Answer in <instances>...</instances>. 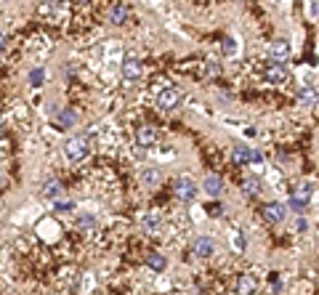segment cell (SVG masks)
I'll return each mask as SVG.
<instances>
[{
	"instance_id": "obj_1",
	"label": "cell",
	"mask_w": 319,
	"mask_h": 295,
	"mask_svg": "<svg viewBox=\"0 0 319 295\" xmlns=\"http://www.w3.org/2000/svg\"><path fill=\"white\" fill-rule=\"evenodd\" d=\"M88 152H91V146H88V136H69V138L64 141V157H67L69 162H80V160H85V157H88Z\"/></svg>"
},
{
	"instance_id": "obj_2",
	"label": "cell",
	"mask_w": 319,
	"mask_h": 295,
	"mask_svg": "<svg viewBox=\"0 0 319 295\" xmlns=\"http://www.w3.org/2000/svg\"><path fill=\"white\" fill-rule=\"evenodd\" d=\"M311 197H314V184H311V181H309V184H301V189L290 197V208L295 210V213H303V210L309 208Z\"/></svg>"
},
{
	"instance_id": "obj_3",
	"label": "cell",
	"mask_w": 319,
	"mask_h": 295,
	"mask_svg": "<svg viewBox=\"0 0 319 295\" xmlns=\"http://www.w3.org/2000/svg\"><path fill=\"white\" fill-rule=\"evenodd\" d=\"M261 216H264L266 223L277 226V223H282V221L287 218V208L282 205V202H266V205L261 208Z\"/></svg>"
},
{
	"instance_id": "obj_4",
	"label": "cell",
	"mask_w": 319,
	"mask_h": 295,
	"mask_svg": "<svg viewBox=\"0 0 319 295\" xmlns=\"http://www.w3.org/2000/svg\"><path fill=\"white\" fill-rule=\"evenodd\" d=\"M197 194H199V186L192 181V179H179L176 181V197L181 199V202H192V199H197Z\"/></svg>"
},
{
	"instance_id": "obj_5",
	"label": "cell",
	"mask_w": 319,
	"mask_h": 295,
	"mask_svg": "<svg viewBox=\"0 0 319 295\" xmlns=\"http://www.w3.org/2000/svg\"><path fill=\"white\" fill-rule=\"evenodd\" d=\"M264 77H266V82H271V85H282V82H287V80H290V69H287L285 64L274 62V64H269V67H266Z\"/></svg>"
},
{
	"instance_id": "obj_6",
	"label": "cell",
	"mask_w": 319,
	"mask_h": 295,
	"mask_svg": "<svg viewBox=\"0 0 319 295\" xmlns=\"http://www.w3.org/2000/svg\"><path fill=\"white\" fill-rule=\"evenodd\" d=\"M179 101H181V93L176 88H165V91L157 93V109H162V112L176 109V107H179Z\"/></svg>"
},
{
	"instance_id": "obj_7",
	"label": "cell",
	"mask_w": 319,
	"mask_h": 295,
	"mask_svg": "<svg viewBox=\"0 0 319 295\" xmlns=\"http://www.w3.org/2000/svg\"><path fill=\"white\" fill-rule=\"evenodd\" d=\"M157 128L155 125H141L138 131H136V144L141 146V149H147V146H155L157 144Z\"/></svg>"
},
{
	"instance_id": "obj_8",
	"label": "cell",
	"mask_w": 319,
	"mask_h": 295,
	"mask_svg": "<svg viewBox=\"0 0 319 295\" xmlns=\"http://www.w3.org/2000/svg\"><path fill=\"white\" fill-rule=\"evenodd\" d=\"M141 72H144V67H141V62L138 58H125L123 62V80L131 85V82H138V77H141Z\"/></svg>"
},
{
	"instance_id": "obj_9",
	"label": "cell",
	"mask_w": 319,
	"mask_h": 295,
	"mask_svg": "<svg viewBox=\"0 0 319 295\" xmlns=\"http://www.w3.org/2000/svg\"><path fill=\"white\" fill-rule=\"evenodd\" d=\"M269 56L274 58V62H287V56H290V43L282 40V38H277L274 43L269 45Z\"/></svg>"
},
{
	"instance_id": "obj_10",
	"label": "cell",
	"mask_w": 319,
	"mask_h": 295,
	"mask_svg": "<svg viewBox=\"0 0 319 295\" xmlns=\"http://www.w3.org/2000/svg\"><path fill=\"white\" fill-rule=\"evenodd\" d=\"M192 253H194L197 258H208V255L216 253V242H213L210 237H197V240H194V247H192Z\"/></svg>"
},
{
	"instance_id": "obj_11",
	"label": "cell",
	"mask_w": 319,
	"mask_h": 295,
	"mask_svg": "<svg viewBox=\"0 0 319 295\" xmlns=\"http://www.w3.org/2000/svg\"><path fill=\"white\" fill-rule=\"evenodd\" d=\"M141 229H144L147 234H160V229H162V218H160V213H147L144 218H141Z\"/></svg>"
},
{
	"instance_id": "obj_12",
	"label": "cell",
	"mask_w": 319,
	"mask_h": 295,
	"mask_svg": "<svg viewBox=\"0 0 319 295\" xmlns=\"http://www.w3.org/2000/svg\"><path fill=\"white\" fill-rule=\"evenodd\" d=\"M255 292H258V282H255V277H250V274L237 277V295H255Z\"/></svg>"
},
{
	"instance_id": "obj_13",
	"label": "cell",
	"mask_w": 319,
	"mask_h": 295,
	"mask_svg": "<svg viewBox=\"0 0 319 295\" xmlns=\"http://www.w3.org/2000/svg\"><path fill=\"white\" fill-rule=\"evenodd\" d=\"M298 101H301L303 109H314V107H316V88H314V85H309V88L303 85V88L298 91Z\"/></svg>"
},
{
	"instance_id": "obj_14",
	"label": "cell",
	"mask_w": 319,
	"mask_h": 295,
	"mask_svg": "<svg viewBox=\"0 0 319 295\" xmlns=\"http://www.w3.org/2000/svg\"><path fill=\"white\" fill-rule=\"evenodd\" d=\"M62 194H64V186H62V181H59V179H48V181L43 184V197L45 199H59Z\"/></svg>"
},
{
	"instance_id": "obj_15",
	"label": "cell",
	"mask_w": 319,
	"mask_h": 295,
	"mask_svg": "<svg viewBox=\"0 0 319 295\" xmlns=\"http://www.w3.org/2000/svg\"><path fill=\"white\" fill-rule=\"evenodd\" d=\"M202 189H205L210 197H221V192H223V181L218 179V175H208V179L202 181Z\"/></svg>"
},
{
	"instance_id": "obj_16",
	"label": "cell",
	"mask_w": 319,
	"mask_h": 295,
	"mask_svg": "<svg viewBox=\"0 0 319 295\" xmlns=\"http://www.w3.org/2000/svg\"><path fill=\"white\" fill-rule=\"evenodd\" d=\"M242 192H245L247 197H258V194H261V179L247 175V179L242 181Z\"/></svg>"
},
{
	"instance_id": "obj_17",
	"label": "cell",
	"mask_w": 319,
	"mask_h": 295,
	"mask_svg": "<svg viewBox=\"0 0 319 295\" xmlns=\"http://www.w3.org/2000/svg\"><path fill=\"white\" fill-rule=\"evenodd\" d=\"M125 19H128V8L123 3L109 8V24H125Z\"/></svg>"
},
{
	"instance_id": "obj_18",
	"label": "cell",
	"mask_w": 319,
	"mask_h": 295,
	"mask_svg": "<svg viewBox=\"0 0 319 295\" xmlns=\"http://www.w3.org/2000/svg\"><path fill=\"white\" fill-rule=\"evenodd\" d=\"M231 160L234 162H237V165H247V162H250V149H247V146H234L231 149Z\"/></svg>"
},
{
	"instance_id": "obj_19",
	"label": "cell",
	"mask_w": 319,
	"mask_h": 295,
	"mask_svg": "<svg viewBox=\"0 0 319 295\" xmlns=\"http://www.w3.org/2000/svg\"><path fill=\"white\" fill-rule=\"evenodd\" d=\"M141 181H144L147 186H157V184L162 181V173L155 170V168H147L144 173H141Z\"/></svg>"
},
{
	"instance_id": "obj_20",
	"label": "cell",
	"mask_w": 319,
	"mask_h": 295,
	"mask_svg": "<svg viewBox=\"0 0 319 295\" xmlns=\"http://www.w3.org/2000/svg\"><path fill=\"white\" fill-rule=\"evenodd\" d=\"M56 117H59V123H62L64 128H72V125L77 123V114H75L72 109H59Z\"/></svg>"
},
{
	"instance_id": "obj_21",
	"label": "cell",
	"mask_w": 319,
	"mask_h": 295,
	"mask_svg": "<svg viewBox=\"0 0 319 295\" xmlns=\"http://www.w3.org/2000/svg\"><path fill=\"white\" fill-rule=\"evenodd\" d=\"M147 263H149V269H155V271H162L165 266H168L165 255H160V253H149L147 255Z\"/></svg>"
},
{
	"instance_id": "obj_22",
	"label": "cell",
	"mask_w": 319,
	"mask_h": 295,
	"mask_svg": "<svg viewBox=\"0 0 319 295\" xmlns=\"http://www.w3.org/2000/svg\"><path fill=\"white\" fill-rule=\"evenodd\" d=\"M77 226H80V229H96V216L80 213V216H77Z\"/></svg>"
},
{
	"instance_id": "obj_23",
	"label": "cell",
	"mask_w": 319,
	"mask_h": 295,
	"mask_svg": "<svg viewBox=\"0 0 319 295\" xmlns=\"http://www.w3.org/2000/svg\"><path fill=\"white\" fill-rule=\"evenodd\" d=\"M43 77H45V72H43L40 67H35L32 72H30V85H32V88H40V85H43Z\"/></svg>"
},
{
	"instance_id": "obj_24",
	"label": "cell",
	"mask_w": 319,
	"mask_h": 295,
	"mask_svg": "<svg viewBox=\"0 0 319 295\" xmlns=\"http://www.w3.org/2000/svg\"><path fill=\"white\" fill-rule=\"evenodd\" d=\"M247 165L261 168V165H264V155H261V152H255V149H250V162H247Z\"/></svg>"
},
{
	"instance_id": "obj_25",
	"label": "cell",
	"mask_w": 319,
	"mask_h": 295,
	"mask_svg": "<svg viewBox=\"0 0 319 295\" xmlns=\"http://www.w3.org/2000/svg\"><path fill=\"white\" fill-rule=\"evenodd\" d=\"M75 205L72 202H56V199H53V210H59V213H67V210H72Z\"/></svg>"
},
{
	"instance_id": "obj_26",
	"label": "cell",
	"mask_w": 319,
	"mask_h": 295,
	"mask_svg": "<svg viewBox=\"0 0 319 295\" xmlns=\"http://www.w3.org/2000/svg\"><path fill=\"white\" fill-rule=\"evenodd\" d=\"M309 11H311V19H316V14H319V6H316V0H311V3H309Z\"/></svg>"
},
{
	"instance_id": "obj_27",
	"label": "cell",
	"mask_w": 319,
	"mask_h": 295,
	"mask_svg": "<svg viewBox=\"0 0 319 295\" xmlns=\"http://www.w3.org/2000/svg\"><path fill=\"white\" fill-rule=\"evenodd\" d=\"M306 229H309V221L301 218V221H298V231H306Z\"/></svg>"
},
{
	"instance_id": "obj_28",
	"label": "cell",
	"mask_w": 319,
	"mask_h": 295,
	"mask_svg": "<svg viewBox=\"0 0 319 295\" xmlns=\"http://www.w3.org/2000/svg\"><path fill=\"white\" fill-rule=\"evenodd\" d=\"M208 210H210V216H218V213H221V208H218V205H210Z\"/></svg>"
},
{
	"instance_id": "obj_29",
	"label": "cell",
	"mask_w": 319,
	"mask_h": 295,
	"mask_svg": "<svg viewBox=\"0 0 319 295\" xmlns=\"http://www.w3.org/2000/svg\"><path fill=\"white\" fill-rule=\"evenodd\" d=\"M3 51H6V35L0 32V53H3Z\"/></svg>"
}]
</instances>
